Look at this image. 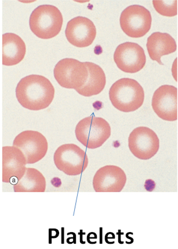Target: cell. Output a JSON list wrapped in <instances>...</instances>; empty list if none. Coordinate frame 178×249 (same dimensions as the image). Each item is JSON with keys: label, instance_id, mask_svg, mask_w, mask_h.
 Here are the masks:
<instances>
[{"label": "cell", "instance_id": "obj_3", "mask_svg": "<svg viewBox=\"0 0 178 249\" xmlns=\"http://www.w3.org/2000/svg\"><path fill=\"white\" fill-rule=\"evenodd\" d=\"M63 21V16L57 7L52 5H41L32 12L29 26L38 37L49 39L59 34Z\"/></svg>", "mask_w": 178, "mask_h": 249}, {"label": "cell", "instance_id": "obj_16", "mask_svg": "<svg viewBox=\"0 0 178 249\" xmlns=\"http://www.w3.org/2000/svg\"><path fill=\"white\" fill-rule=\"evenodd\" d=\"M148 53L153 61L163 65L162 56L176 52L177 43L174 38L167 33L154 32L147 38L146 44Z\"/></svg>", "mask_w": 178, "mask_h": 249}, {"label": "cell", "instance_id": "obj_10", "mask_svg": "<svg viewBox=\"0 0 178 249\" xmlns=\"http://www.w3.org/2000/svg\"><path fill=\"white\" fill-rule=\"evenodd\" d=\"M114 60L123 72L135 73L143 69L146 57L144 50L138 44L126 42L120 44L115 49Z\"/></svg>", "mask_w": 178, "mask_h": 249}, {"label": "cell", "instance_id": "obj_4", "mask_svg": "<svg viewBox=\"0 0 178 249\" xmlns=\"http://www.w3.org/2000/svg\"><path fill=\"white\" fill-rule=\"evenodd\" d=\"M76 136L80 143L88 149L101 147L111 135L109 124L102 118L90 116L77 124Z\"/></svg>", "mask_w": 178, "mask_h": 249}, {"label": "cell", "instance_id": "obj_12", "mask_svg": "<svg viewBox=\"0 0 178 249\" xmlns=\"http://www.w3.org/2000/svg\"><path fill=\"white\" fill-rule=\"evenodd\" d=\"M27 164L22 151L15 146L2 149V180L3 182L14 184L24 176Z\"/></svg>", "mask_w": 178, "mask_h": 249}, {"label": "cell", "instance_id": "obj_8", "mask_svg": "<svg viewBox=\"0 0 178 249\" xmlns=\"http://www.w3.org/2000/svg\"><path fill=\"white\" fill-rule=\"evenodd\" d=\"M129 147L136 158L149 160L158 152L160 141L156 133L149 127H138L130 133Z\"/></svg>", "mask_w": 178, "mask_h": 249}, {"label": "cell", "instance_id": "obj_2", "mask_svg": "<svg viewBox=\"0 0 178 249\" xmlns=\"http://www.w3.org/2000/svg\"><path fill=\"white\" fill-rule=\"evenodd\" d=\"M109 98L115 108L129 112L137 110L143 105L145 92L135 80L122 78L113 84L110 89Z\"/></svg>", "mask_w": 178, "mask_h": 249}, {"label": "cell", "instance_id": "obj_6", "mask_svg": "<svg viewBox=\"0 0 178 249\" xmlns=\"http://www.w3.org/2000/svg\"><path fill=\"white\" fill-rule=\"evenodd\" d=\"M53 74L62 87L77 90L87 82L88 71L85 62L73 58H65L55 65Z\"/></svg>", "mask_w": 178, "mask_h": 249}, {"label": "cell", "instance_id": "obj_5", "mask_svg": "<svg viewBox=\"0 0 178 249\" xmlns=\"http://www.w3.org/2000/svg\"><path fill=\"white\" fill-rule=\"evenodd\" d=\"M53 160L58 170L69 176L81 174L88 165L87 154L75 144H65L59 147Z\"/></svg>", "mask_w": 178, "mask_h": 249}, {"label": "cell", "instance_id": "obj_9", "mask_svg": "<svg viewBox=\"0 0 178 249\" xmlns=\"http://www.w3.org/2000/svg\"><path fill=\"white\" fill-rule=\"evenodd\" d=\"M13 146L22 151L27 164H34L42 160L49 148L45 136L34 130H25L19 133L15 138Z\"/></svg>", "mask_w": 178, "mask_h": 249}, {"label": "cell", "instance_id": "obj_7", "mask_svg": "<svg viewBox=\"0 0 178 249\" xmlns=\"http://www.w3.org/2000/svg\"><path fill=\"white\" fill-rule=\"evenodd\" d=\"M152 18L150 11L143 6L132 5L127 7L121 14V29L129 36L139 38L150 31Z\"/></svg>", "mask_w": 178, "mask_h": 249}, {"label": "cell", "instance_id": "obj_14", "mask_svg": "<svg viewBox=\"0 0 178 249\" xmlns=\"http://www.w3.org/2000/svg\"><path fill=\"white\" fill-rule=\"evenodd\" d=\"M127 176L124 171L115 165H106L97 171L93 179L96 192H120L125 186Z\"/></svg>", "mask_w": 178, "mask_h": 249}, {"label": "cell", "instance_id": "obj_1", "mask_svg": "<svg viewBox=\"0 0 178 249\" xmlns=\"http://www.w3.org/2000/svg\"><path fill=\"white\" fill-rule=\"evenodd\" d=\"M16 92L17 101L23 107L38 111L51 105L54 98L55 89L46 77L31 75L20 80Z\"/></svg>", "mask_w": 178, "mask_h": 249}, {"label": "cell", "instance_id": "obj_19", "mask_svg": "<svg viewBox=\"0 0 178 249\" xmlns=\"http://www.w3.org/2000/svg\"><path fill=\"white\" fill-rule=\"evenodd\" d=\"M178 1L154 0L153 4L157 13L165 17H172L178 14Z\"/></svg>", "mask_w": 178, "mask_h": 249}, {"label": "cell", "instance_id": "obj_17", "mask_svg": "<svg viewBox=\"0 0 178 249\" xmlns=\"http://www.w3.org/2000/svg\"><path fill=\"white\" fill-rule=\"evenodd\" d=\"M88 71L87 82L77 92L81 96L91 97L102 92L105 87L106 78L102 68L93 62H85Z\"/></svg>", "mask_w": 178, "mask_h": 249}, {"label": "cell", "instance_id": "obj_13", "mask_svg": "<svg viewBox=\"0 0 178 249\" xmlns=\"http://www.w3.org/2000/svg\"><path fill=\"white\" fill-rule=\"evenodd\" d=\"M68 41L77 47L90 46L97 36V29L90 19L77 17L69 20L65 31Z\"/></svg>", "mask_w": 178, "mask_h": 249}, {"label": "cell", "instance_id": "obj_11", "mask_svg": "<svg viewBox=\"0 0 178 249\" xmlns=\"http://www.w3.org/2000/svg\"><path fill=\"white\" fill-rule=\"evenodd\" d=\"M152 106L161 119L175 121L178 119V89L171 85H162L155 91Z\"/></svg>", "mask_w": 178, "mask_h": 249}, {"label": "cell", "instance_id": "obj_15", "mask_svg": "<svg viewBox=\"0 0 178 249\" xmlns=\"http://www.w3.org/2000/svg\"><path fill=\"white\" fill-rule=\"evenodd\" d=\"M2 63L6 66L18 64L26 54V44L21 37L13 33H7L2 36Z\"/></svg>", "mask_w": 178, "mask_h": 249}, {"label": "cell", "instance_id": "obj_18", "mask_svg": "<svg viewBox=\"0 0 178 249\" xmlns=\"http://www.w3.org/2000/svg\"><path fill=\"white\" fill-rule=\"evenodd\" d=\"M46 189L45 177L32 168H27L24 176L14 184L15 192H44Z\"/></svg>", "mask_w": 178, "mask_h": 249}]
</instances>
